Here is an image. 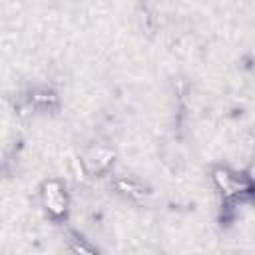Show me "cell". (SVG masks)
Segmentation results:
<instances>
[{"label":"cell","instance_id":"obj_1","mask_svg":"<svg viewBox=\"0 0 255 255\" xmlns=\"http://www.w3.org/2000/svg\"><path fill=\"white\" fill-rule=\"evenodd\" d=\"M46 201H48V207L54 213H62L64 211V197H62L60 187L56 183H48L46 185Z\"/></svg>","mask_w":255,"mask_h":255}]
</instances>
